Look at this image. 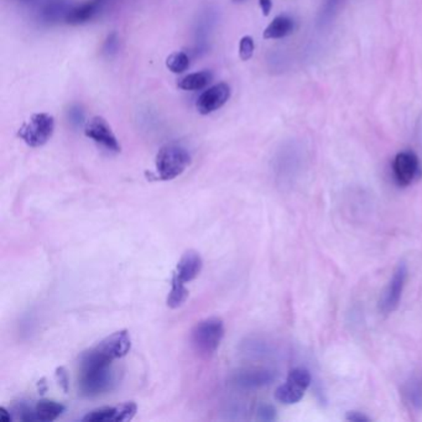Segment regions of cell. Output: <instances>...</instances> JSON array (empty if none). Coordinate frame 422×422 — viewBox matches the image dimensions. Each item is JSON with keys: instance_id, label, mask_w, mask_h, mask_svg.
Returning <instances> with one entry per match:
<instances>
[{"instance_id": "obj_1", "label": "cell", "mask_w": 422, "mask_h": 422, "mask_svg": "<svg viewBox=\"0 0 422 422\" xmlns=\"http://www.w3.org/2000/svg\"><path fill=\"white\" fill-rule=\"evenodd\" d=\"M131 348V334L126 329L118 331L86 350L81 355L79 364L112 365L115 360L126 357Z\"/></svg>"}, {"instance_id": "obj_2", "label": "cell", "mask_w": 422, "mask_h": 422, "mask_svg": "<svg viewBox=\"0 0 422 422\" xmlns=\"http://www.w3.org/2000/svg\"><path fill=\"white\" fill-rule=\"evenodd\" d=\"M191 164V155L186 147L171 143L162 146L155 157L157 178L171 181L183 175Z\"/></svg>"}, {"instance_id": "obj_3", "label": "cell", "mask_w": 422, "mask_h": 422, "mask_svg": "<svg viewBox=\"0 0 422 422\" xmlns=\"http://www.w3.org/2000/svg\"><path fill=\"white\" fill-rule=\"evenodd\" d=\"M223 337L225 324L222 318H204L193 327L191 332V343L198 355L209 357L218 350Z\"/></svg>"}, {"instance_id": "obj_4", "label": "cell", "mask_w": 422, "mask_h": 422, "mask_svg": "<svg viewBox=\"0 0 422 422\" xmlns=\"http://www.w3.org/2000/svg\"><path fill=\"white\" fill-rule=\"evenodd\" d=\"M115 384L110 365H79V389L86 396H98L110 391Z\"/></svg>"}, {"instance_id": "obj_5", "label": "cell", "mask_w": 422, "mask_h": 422, "mask_svg": "<svg viewBox=\"0 0 422 422\" xmlns=\"http://www.w3.org/2000/svg\"><path fill=\"white\" fill-rule=\"evenodd\" d=\"M55 131V119L47 113H37L19 131V136L30 147H40L51 139Z\"/></svg>"}, {"instance_id": "obj_6", "label": "cell", "mask_w": 422, "mask_h": 422, "mask_svg": "<svg viewBox=\"0 0 422 422\" xmlns=\"http://www.w3.org/2000/svg\"><path fill=\"white\" fill-rule=\"evenodd\" d=\"M407 277H409V269L405 263H400L396 266L393 272L390 282H388L385 290L383 292L379 301V310L384 315L394 312L399 308L402 301V292L407 286Z\"/></svg>"}, {"instance_id": "obj_7", "label": "cell", "mask_w": 422, "mask_h": 422, "mask_svg": "<svg viewBox=\"0 0 422 422\" xmlns=\"http://www.w3.org/2000/svg\"><path fill=\"white\" fill-rule=\"evenodd\" d=\"M84 134L98 145L103 146L108 152H120V144L114 131H112L108 121L103 117H93L84 124Z\"/></svg>"}, {"instance_id": "obj_8", "label": "cell", "mask_w": 422, "mask_h": 422, "mask_svg": "<svg viewBox=\"0 0 422 422\" xmlns=\"http://www.w3.org/2000/svg\"><path fill=\"white\" fill-rule=\"evenodd\" d=\"M393 173L399 186L411 185L420 175V160L416 154L411 150L397 152L393 161Z\"/></svg>"}, {"instance_id": "obj_9", "label": "cell", "mask_w": 422, "mask_h": 422, "mask_svg": "<svg viewBox=\"0 0 422 422\" xmlns=\"http://www.w3.org/2000/svg\"><path fill=\"white\" fill-rule=\"evenodd\" d=\"M138 407L136 402H124L117 407H105L95 409L84 416V422H123L131 421L136 416Z\"/></svg>"}, {"instance_id": "obj_10", "label": "cell", "mask_w": 422, "mask_h": 422, "mask_svg": "<svg viewBox=\"0 0 422 422\" xmlns=\"http://www.w3.org/2000/svg\"><path fill=\"white\" fill-rule=\"evenodd\" d=\"M230 93L232 91L230 84L225 82L214 84L209 89H206L204 93L198 97L196 102L198 113L204 115L211 114L219 108H222L230 100Z\"/></svg>"}, {"instance_id": "obj_11", "label": "cell", "mask_w": 422, "mask_h": 422, "mask_svg": "<svg viewBox=\"0 0 422 422\" xmlns=\"http://www.w3.org/2000/svg\"><path fill=\"white\" fill-rule=\"evenodd\" d=\"M275 381V373L269 369H243L237 371L233 376V383L242 389H261L264 386L270 385Z\"/></svg>"}, {"instance_id": "obj_12", "label": "cell", "mask_w": 422, "mask_h": 422, "mask_svg": "<svg viewBox=\"0 0 422 422\" xmlns=\"http://www.w3.org/2000/svg\"><path fill=\"white\" fill-rule=\"evenodd\" d=\"M202 266H204V261L197 251H188L181 256L173 275L186 284L192 282L199 275Z\"/></svg>"}, {"instance_id": "obj_13", "label": "cell", "mask_w": 422, "mask_h": 422, "mask_svg": "<svg viewBox=\"0 0 422 422\" xmlns=\"http://www.w3.org/2000/svg\"><path fill=\"white\" fill-rule=\"evenodd\" d=\"M70 11L71 6L67 0H48L39 11V19L45 24H55L65 20Z\"/></svg>"}, {"instance_id": "obj_14", "label": "cell", "mask_w": 422, "mask_h": 422, "mask_svg": "<svg viewBox=\"0 0 422 422\" xmlns=\"http://www.w3.org/2000/svg\"><path fill=\"white\" fill-rule=\"evenodd\" d=\"M100 9V0H94V1H87L81 6H73L71 11H68L67 16L65 21L70 25H84L86 22L92 20L94 16L98 14Z\"/></svg>"}, {"instance_id": "obj_15", "label": "cell", "mask_w": 422, "mask_h": 422, "mask_svg": "<svg viewBox=\"0 0 422 422\" xmlns=\"http://www.w3.org/2000/svg\"><path fill=\"white\" fill-rule=\"evenodd\" d=\"M65 407L62 404L53 400H40L32 407L34 421L51 422L62 415Z\"/></svg>"}, {"instance_id": "obj_16", "label": "cell", "mask_w": 422, "mask_h": 422, "mask_svg": "<svg viewBox=\"0 0 422 422\" xmlns=\"http://www.w3.org/2000/svg\"><path fill=\"white\" fill-rule=\"evenodd\" d=\"M306 390L308 389L301 384L287 378L285 384L279 386L275 391V399L285 405H294L303 399Z\"/></svg>"}, {"instance_id": "obj_17", "label": "cell", "mask_w": 422, "mask_h": 422, "mask_svg": "<svg viewBox=\"0 0 422 422\" xmlns=\"http://www.w3.org/2000/svg\"><path fill=\"white\" fill-rule=\"evenodd\" d=\"M295 29V21L287 15H279L264 30V39L275 40L290 35Z\"/></svg>"}, {"instance_id": "obj_18", "label": "cell", "mask_w": 422, "mask_h": 422, "mask_svg": "<svg viewBox=\"0 0 422 422\" xmlns=\"http://www.w3.org/2000/svg\"><path fill=\"white\" fill-rule=\"evenodd\" d=\"M213 79V74L209 71H199V72L190 73L183 79L178 81V88L183 91H201L206 88Z\"/></svg>"}, {"instance_id": "obj_19", "label": "cell", "mask_w": 422, "mask_h": 422, "mask_svg": "<svg viewBox=\"0 0 422 422\" xmlns=\"http://www.w3.org/2000/svg\"><path fill=\"white\" fill-rule=\"evenodd\" d=\"M188 297V290L185 286V282H181L178 277H172L171 291L167 297V306L170 308H178L186 303Z\"/></svg>"}, {"instance_id": "obj_20", "label": "cell", "mask_w": 422, "mask_h": 422, "mask_svg": "<svg viewBox=\"0 0 422 422\" xmlns=\"http://www.w3.org/2000/svg\"><path fill=\"white\" fill-rule=\"evenodd\" d=\"M166 67L171 71L172 73H183L188 67H190V58L187 53L183 51L173 53L166 58Z\"/></svg>"}, {"instance_id": "obj_21", "label": "cell", "mask_w": 422, "mask_h": 422, "mask_svg": "<svg viewBox=\"0 0 422 422\" xmlns=\"http://www.w3.org/2000/svg\"><path fill=\"white\" fill-rule=\"evenodd\" d=\"M404 394L407 396V402L412 407H422V384L418 379H411L407 383L404 389Z\"/></svg>"}, {"instance_id": "obj_22", "label": "cell", "mask_w": 422, "mask_h": 422, "mask_svg": "<svg viewBox=\"0 0 422 422\" xmlns=\"http://www.w3.org/2000/svg\"><path fill=\"white\" fill-rule=\"evenodd\" d=\"M118 51H119V37H118V35L115 32H112L105 39L103 47H102V53L107 58H112V56L117 55Z\"/></svg>"}, {"instance_id": "obj_23", "label": "cell", "mask_w": 422, "mask_h": 422, "mask_svg": "<svg viewBox=\"0 0 422 422\" xmlns=\"http://www.w3.org/2000/svg\"><path fill=\"white\" fill-rule=\"evenodd\" d=\"M254 40L251 37H243L240 39L239 41V58L243 61H248L253 58V53H254Z\"/></svg>"}, {"instance_id": "obj_24", "label": "cell", "mask_w": 422, "mask_h": 422, "mask_svg": "<svg viewBox=\"0 0 422 422\" xmlns=\"http://www.w3.org/2000/svg\"><path fill=\"white\" fill-rule=\"evenodd\" d=\"M68 120L73 126H79L84 124V112L79 105H74L72 107H70V110L67 112Z\"/></svg>"}, {"instance_id": "obj_25", "label": "cell", "mask_w": 422, "mask_h": 422, "mask_svg": "<svg viewBox=\"0 0 422 422\" xmlns=\"http://www.w3.org/2000/svg\"><path fill=\"white\" fill-rule=\"evenodd\" d=\"M258 418L261 421H274L277 418V411L271 405H261L258 409Z\"/></svg>"}, {"instance_id": "obj_26", "label": "cell", "mask_w": 422, "mask_h": 422, "mask_svg": "<svg viewBox=\"0 0 422 422\" xmlns=\"http://www.w3.org/2000/svg\"><path fill=\"white\" fill-rule=\"evenodd\" d=\"M345 420L350 422H369V417L360 411H350L345 415Z\"/></svg>"}, {"instance_id": "obj_27", "label": "cell", "mask_w": 422, "mask_h": 422, "mask_svg": "<svg viewBox=\"0 0 422 422\" xmlns=\"http://www.w3.org/2000/svg\"><path fill=\"white\" fill-rule=\"evenodd\" d=\"M56 376H58V381H60V384H61V386H62L63 390L67 391L68 376L65 368H62V367H61V368H58V370H56Z\"/></svg>"}, {"instance_id": "obj_28", "label": "cell", "mask_w": 422, "mask_h": 422, "mask_svg": "<svg viewBox=\"0 0 422 422\" xmlns=\"http://www.w3.org/2000/svg\"><path fill=\"white\" fill-rule=\"evenodd\" d=\"M261 11L264 15L268 16L270 14L271 8H272V1L271 0H259Z\"/></svg>"}, {"instance_id": "obj_29", "label": "cell", "mask_w": 422, "mask_h": 422, "mask_svg": "<svg viewBox=\"0 0 422 422\" xmlns=\"http://www.w3.org/2000/svg\"><path fill=\"white\" fill-rule=\"evenodd\" d=\"M14 417L11 416V412L8 411L6 407H0V421L11 422Z\"/></svg>"}, {"instance_id": "obj_30", "label": "cell", "mask_w": 422, "mask_h": 422, "mask_svg": "<svg viewBox=\"0 0 422 422\" xmlns=\"http://www.w3.org/2000/svg\"><path fill=\"white\" fill-rule=\"evenodd\" d=\"M233 1H235V3H243L244 0H233Z\"/></svg>"}]
</instances>
